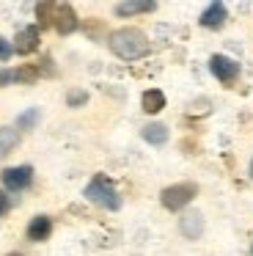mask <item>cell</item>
I'll use <instances>...</instances> for the list:
<instances>
[{"label":"cell","instance_id":"cell-1","mask_svg":"<svg viewBox=\"0 0 253 256\" xmlns=\"http://www.w3.org/2000/svg\"><path fill=\"white\" fill-rule=\"evenodd\" d=\"M110 50L118 58H126V61H135V58L146 56L148 52V39L143 30L138 28H121L110 34Z\"/></svg>","mask_w":253,"mask_h":256},{"label":"cell","instance_id":"cell-2","mask_svg":"<svg viewBox=\"0 0 253 256\" xmlns=\"http://www.w3.org/2000/svg\"><path fill=\"white\" fill-rule=\"evenodd\" d=\"M86 198L94 201V204H99V206H104V210H118L121 206L118 193H116V188L110 184V179L104 176V174H96V176L88 182Z\"/></svg>","mask_w":253,"mask_h":256},{"label":"cell","instance_id":"cell-3","mask_svg":"<svg viewBox=\"0 0 253 256\" xmlns=\"http://www.w3.org/2000/svg\"><path fill=\"white\" fill-rule=\"evenodd\" d=\"M196 196H198V188H196L192 182H179V184H170V188H165L162 193H160V201H162L165 210L179 212V210H184V206L190 204Z\"/></svg>","mask_w":253,"mask_h":256},{"label":"cell","instance_id":"cell-4","mask_svg":"<svg viewBox=\"0 0 253 256\" xmlns=\"http://www.w3.org/2000/svg\"><path fill=\"white\" fill-rule=\"evenodd\" d=\"M209 69H212V74L220 80V83H234L236 78H240V64L231 61L228 56H212V61H209Z\"/></svg>","mask_w":253,"mask_h":256},{"label":"cell","instance_id":"cell-5","mask_svg":"<svg viewBox=\"0 0 253 256\" xmlns=\"http://www.w3.org/2000/svg\"><path fill=\"white\" fill-rule=\"evenodd\" d=\"M33 179V168L30 166H16V168H6L3 171V184L8 190H25Z\"/></svg>","mask_w":253,"mask_h":256},{"label":"cell","instance_id":"cell-6","mask_svg":"<svg viewBox=\"0 0 253 256\" xmlns=\"http://www.w3.org/2000/svg\"><path fill=\"white\" fill-rule=\"evenodd\" d=\"M179 232L184 234L187 240H198V237H201V232H204V215H201V212H196V210L184 212L182 220H179Z\"/></svg>","mask_w":253,"mask_h":256},{"label":"cell","instance_id":"cell-7","mask_svg":"<svg viewBox=\"0 0 253 256\" xmlns=\"http://www.w3.org/2000/svg\"><path fill=\"white\" fill-rule=\"evenodd\" d=\"M55 30H58V34H72V30L77 28V14H74V8L72 6H55Z\"/></svg>","mask_w":253,"mask_h":256},{"label":"cell","instance_id":"cell-8","mask_svg":"<svg viewBox=\"0 0 253 256\" xmlns=\"http://www.w3.org/2000/svg\"><path fill=\"white\" fill-rule=\"evenodd\" d=\"M14 44H16L14 50L22 52V56H28V52L38 50V28H22L20 34H16Z\"/></svg>","mask_w":253,"mask_h":256},{"label":"cell","instance_id":"cell-9","mask_svg":"<svg viewBox=\"0 0 253 256\" xmlns=\"http://www.w3.org/2000/svg\"><path fill=\"white\" fill-rule=\"evenodd\" d=\"M50 234H52V220H50L47 215H36L30 220V226H28V237H30L33 242H44Z\"/></svg>","mask_w":253,"mask_h":256},{"label":"cell","instance_id":"cell-10","mask_svg":"<svg viewBox=\"0 0 253 256\" xmlns=\"http://www.w3.org/2000/svg\"><path fill=\"white\" fill-rule=\"evenodd\" d=\"M154 12L152 0H126V3H118L116 6V14L118 17H135V14H148Z\"/></svg>","mask_w":253,"mask_h":256},{"label":"cell","instance_id":"cell-11","mask_svg":"<svg viewBox=\"0 0 253 256\" xmlns=\"http://www.w3.org/2000/svg\"><path fill=\"white\" fill-rule=\"evenodd\" d=\"M140 105H143V113L154 116V113H160L165 108V94L160 88H148L146 94L140 96Z\"/></svg>","mask_w":253,"mask_h":256},{"label":"cell","instance_id":"cell-12","mask_svg":"<svg viewBox=\"0 0 253 256\" xmlns=\"http://www.w3.org/2000/svg\"><path fill=\"white\" fill-rule=\"evenodd\" d=\"M223 22H226V6L220 3V0H218V3H212V6L201 14V25H204V28H220Z\"/></svg>","mask_w":253,"mask_h":256},{"label":"cell","instance_id":"cell-13","mask_svg":"<svg viewBox=\"0 0 253 256\" xmlns=\"http://www.w3.org/2000/svg\"><path fill=\"white\" fill-rule=\"evenodd\" d=\"M140 135H143V140H148V144H154V146H162L165 140H168V127L165 124H146V127L140 130Z\"/></svg>","mask_w":253,"mask_h":256},{"label":"cell","instance_id":"cell-14","mask_svg":"<svg viewBox=\"0 0 253 256\" xmlns=\"http://www.w3.org/2000/svg\"><path fill=\"white\" fill-rule=\"evenodd\" d=\"M16 144H20V132H16L14 127L0 130V160H3L6 154H11V152L16 149Z\"/></svg>","mask_w":253,"mask_h":256},{"label":"cell","instance_id":"cell-15","mask_svg":"<svg viewBox=\"0 0 253 256\" xmlns=\"http://www.w3.org/2000/svg\"><path fill=\"white\" fill-rule=\"evenodd\" d=\"M36 17H38V25H42V28H50V25L55 22V6L50 3V0L38 3V6H36Z\"/></svg>","mask_w":253,"mask_h":256},{"label":"cell","instance_id":"cell-16","mask_svg":"<svg viewBox=\"0 0 253 256\" xmlns=\"http://www.w3.org/2000/svg\"><path fill=\"white\" fill-rule=\"evenodd\" d=\"M36 124H38V110H36V108L25 110L20 118H16V127H20V130H33Z\"/></svg>","mask_w":253,"mask_h":256},{"label":"cell","instance_id":"cell-17","mask_svg":"<svg viewBox=\"0 0 253 256\" xmlns=\"http://www.w3.org/2000/svg\"><path fill=\"white\" fill-rule=\"evenodd\" d=\"M38 78V69L36 66H22L14 72V80H20V83H33V80Z\"/></svg>","mask_w":253,"mask_h":256},{"label":"cell","instance_id":"cell-18","mask_svg":"<svg viewBox=\"0 0 253 256\" xmlns=\"http://www.w3.org/2000/svg\"><path fill=\"white\" fill-rule=\"evenodd\" d=\"M66 102H69L72 108H80V105H86V102H88V94H86V91H80V88L69 91V94H66Z\"/></svg>","mask_w":253,"mask_h":256},{"label":"cell","instance_id":"cell-19","mask_svg":"<svg viewBox=\"0 0 253 256\" xmlns=\"http://www.w3.org/2000/svg\"><path fill=\"white\" fill-rule=\"evenodd\" d=\"M11 52H14V47H11L8 42H6L3 36H0V61H8V58H11Z\"/></svg>","mask_w":253,"mask_h":256},{"label":"cell","instance_id":"cell-20","mask_svg":"<svg viewBox=\"0 0 253 256\" xmlns=\"http://www.w3.org/2000/svg\"><path fill=\"white\" fill-rule=\"evenodd\" d=\"M6 212H8V196H6V193H0V218H3Z\"/></svg>","mask_w":253,"mask_h":256},{"label":"cell","instance_id":"cell-21","mask_svg":"<svg viewBox=\"0 0 253 256\" xmlns=\"http://www.w3.org/2000/svg\"><path fill=\"white\" fill-rule=\"evenodd\" d=\"M8 80H14V74H8V72H0V86H3V83H8Z\"/></svg>","mask_w":253,"mask_h":256},{"label":"cell","instance_id":"cell-22","mask_svg":"<svg viewBox=\"0 0 253 256\" xmlns=\"http://www.w3.org/2000/svg\"><path fill=\"white\" fill-rule=\"evenodd\" d=\"M6 256H22V254H6Z\"/></svg>","mask_w":253,"mask_h":256},{"label":"cell","instance_id":"cell-23","mask_svg":"<svg viewBox=\"0 0 253 256\" xmlns=\"http://www.w3.org/2000/svg\"><path fill=\"white\" fill-rule=\"evenodd\" d=\"M250 176H253V162H250Z\"/></svg>","mask_w":253,"mask_h":256}]
</instances>
